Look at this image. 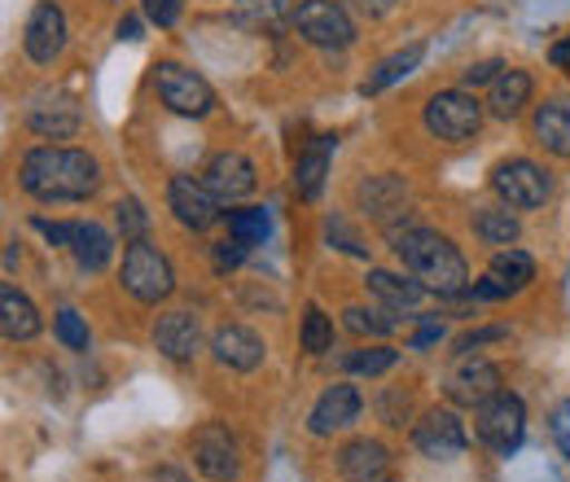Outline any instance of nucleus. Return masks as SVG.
I'll return each instance as SVG.
<instances>
[{
    "mask_svg": "<svg viewBox=\"0 0 570 482\" xmlns=\"http://www.w3.org/2000/svg\"><path fill=\"white\" fill-rule=\"evenodd\" d=\"M18 185L36 203H83L101 185V163L88 149L71 145H36L18 163Z\"/></svg>",
    "mask_w": 570,
    "mask_h": 482,
    "instance_id": "nucleus-1",
    "label": "nucleus"
},
{
    "mask_svg": "<svg viewBox=\"0 0 570 482\" xmlns=\"http://www.w3.org/2000/svg\"><path fill=\"white\" fill-rule=\"evenodd\" d=\"M386 242H391V250L400 255L404 273L417 276L430 294L456 298V294L470 289L465 255H461L443 233H434L426 224H413V219H404V224L391 219V224H386Z\"/></svg>",
    "mask_w": 570,
    "mask_h": 482,
    "instance_id": "nucleus-2",
    "label": "nucleus"
},
{
    "mask_svg": "<svg viewBox=\"0 0 570 482\" xmlns=\"http://www.w3.org/2000/svg\"><path fill=\"white\" fill-rule=\"evenodd\" d=\"M119 281H124V289L145 303V307H154V303H163V298H171L176 294V273H171V259L149 242H128V250H124V268H119Z\"/></svg>",
    "mask_w": 570,
    "mask_h": 482,
    "instance_id": "nucleus-3",
    "label": "nucleus"
},
{
    "mask_svg": "<svg viewBox=\"0 0 570 482\" xmlns=\"http://www.w3.org/2000/svg\"><path fill=\"white\" fill-rule=\"evenodd\" d=\"M483 128V101L465 88H443L426 101V132L448 145L474 140Z\"/></svg>",
    "mask_w": 570,
    "mask_h": 482,
    "instance_id": "nucleus-4",
    "label": "nucleus"
},
{
    "mask_svg": "<svg viewBox=\"0 0 570 482\" xmlns=\"http://www.w3.org/2000/svg\"><path fill=\"white\" fill-rule=\"evenodd\" d=\"M154 88H158V101L180 119H207L215 110V88L198 70L180 67V62H158Z\"/></svg>",
    "mask_w": 570,
    "mask_h": 482,
    "instance_id": "nucleus-5",
    "label": "nucleus"
},
{
    "mask_svg": "<svg viewBox=\"0 0 570 482\" xmlns=\"http://www.w3.org/2000/svg\"><path fill=\"white\" fill-rule=\"evenodd\" d=\"M492 194L509 210H540L553 198V176L531 158H509L492 171Z\"/></svg>",
    "mask_w": 570,
    "mask_h": 482,
    "instance_id": "nucleus-6",
    "label": "nucleus"
},
{
    "mask_svg": "<svg viewBox=\"0 0 570 482\" xmlns=\"http://www.w3.org/2000/svg\"><path fill=\"white\" fill-rule=\"evenodd\" d=\"M474 434H479V443L492 447L497 456L518 452V443H522V434H527V404H522L518 395H509V391L492 395L483 409H474Z\"/></svg>",
    "mask_w": 570,
    "mask_h": 482,
    "instance_id": "nucleus-7",
    "label": "nucleus"
},
{
    "mask_svg": "<svg viewBox=\"0 0 570 482\" xmlns=\"http://www.w3.org/2000/svg\"><path fill=\"white\" fill-rule=\"evenodd\" d=\"M294 31L316 49H352L356 22L338 0H303L294 9Z\"/></svg>",
    "mask_w": 570,
    "mask_h": 482,
    "instance_id": "nucleus-8",
    "label": "nucleus"
},
{
    "mask_svg": "<svg viewBox=\"0 0 570 482\" xmlns=\"http://www.w3.org/2000/svg\"><path fill=\"white\" fill-rule=\"evenodd\" d=\"M443 391L456 409H483L492 395H500V368L483 355H456V364L443 377Z\"/></svg>",
    "mask_w": 570,
    "mask_h": 482,
    "instance_id": "nucleus-9",
    "label": "nucleus"
},
{
    "mask_svg": "<svg viewBox=\"0 0 570 482\" xmlns=\"http://www.w3.org/2000/svg\"><path fill=\"white\" fill-rule=\"evenodd\" d=\"M194 465L212 482L242 479V447H237V439L228 434V425L207 421V425L194 430Z\"/></svg>",
    "mask_w": 570,
    "mask_h": 482,
    "instance_id": "nucleus-10",
    "label": "nucleus"
},
{
    "mask_svg": "<svg viewBox=\"0 0 570 482\" xmlns=\"http://www.w3.org/2000/svg\"><path fill=\"white\" fill-rule=\"evenodd\" d=\"M22 49H27V58L36 67H49V62L62 58V49H67V13H62L58 0H40L31 9L27 27H22Z\"/></svg>",
    "mask_w": 570,
    "mask_h": 482,
    "instance_id": "nucleus-11",
    "label": "nucleus"
},
{
    "mask_svg": "<svg viewBox=\"0 0 570 482\" xmlns=\"http://www.w3.org/2000/svg\"><path fill=\"white\" fill-rule=\"evenodd\" d=\"M465 443H470L465 421L452 413V409H430V413L413 425V447H417L422 456H430V461H452V456L465 452Z\"/></svg>",
    "mask_w": 570,
    "mask_h": 482,
    "instance_id": "nucleus-12",
    "label": "nucleus"
},
{
    "mask_svg": "<svg viewBox=\"0 0 570 482\" xmlns=\"http://www.w3.org/2000/svg\"><path fill=\"white\" fill-rule=\"evenodd\" d=\"M167 207L171 215L189 228V233H207L219 224V198H215L212 189L203 185V180H194V176H171V185H167Z\"/></svg>",
    "mask_w": 570,
    "mask_h": 482,
    "instance_id": "nucleus-13",
    "label": "nucleus"
},
{
    "mask_svg": "<svg viewBox=\"0 0 570 482\" xmlns=\"http://www.w3.org/2000/svg\"><path fill=\"white\" fill-rule=\"evenodd\" d=\"M203 185L212 189L219 203H242V198L255 194L259 176H255V163H250L246 154H237V149H219L212 163L203 167Z\"/></svg>",
    "mask_w": 570,
    "mask_h": 482,
    "instance_id": "nucleus-14",
    "label": "nucleus"
},
{
    "mask_svg": "<svg viewBox=\"0 0 570 482\" xmlns=\"http://www.w3.org/2000/svg\"><path fill=\"white\" fill-rule=\"evenodd\" d=\"M360 413H364V395H360L352 382H334V386H325V391H321V400L312 404V413H307V430H312L316 439H325V434H334V430L356 425Z\"/></svg>",
    "mask_w": 570,
    "mask_h": 482,
    "instance_id": "nucleus-15",
    "label": "nucleus"
},
{
    "mask_svg": "<svg viewBox=\"0 0 570 482\" xmlns=\"http://www.w3.org/2000/svg\"><path fill=\"white\" fill-rule=\"evenodd\" d=\"M212 355L215 364H224L233 373H255L264 364L268 346H264V338L255 329H246V325H219L212 338Z\"/></svg>",
    "mask_w": 570,
    "mask_h": 482,
    "instance_id": "nucleus-16",
    "label": "nucleus"
},
{
    "mask_svg": "<svg viewBox=\"0 0 570 482\" xmlns=\"http://www.w3.org/2000/svg\"><path fill=\"white\" fill-rule=\"evenodd\" d=\"M364 289H368V298H373L377 307H386V312H413L430 294L413 273H386V268H368Z\"/></svg>",
    "mask_w": 570,
    "mask_h": 482,
    "instance_id": "nucleus-17",
    "label": "nucleus"
},
{
    "mask_svg": "<svg viewBox=\"0 0 570 482\" xmlns=\"http://www.w3.org/2000/svg\"><path fill=\"white\" fill-rule=\"evenodd\" d=\"M154 346L171 360V364H189L203 346V329H198V316L194 312H167L158 316L154 325Z\"/></svg>",
    "mask_w": 570,
    "mask_h": 482,
    "instance_id": "nucleus-18",
    "label": "nucleus"
},
{
    "mask_svg": "<svg viewBox=\"0 0 570 482\" xmlns=\"http://www.w3.org/2000/svg\"><path fill=\"white\" fill-rule=\"evenodd\" d=\"M27 128L40 140H71L83 128V115L71 97H45L27 110Z\"/></svg>",
    "mask_w": 570,
    "mask_h": 482,
    "instance_id": "nucleus-19",
    "label": "nucleus"
},
{
    "mask_svg": "<svg viewBox=\"0 0 570 482\" xmlns=\"http://www.w3.org/2000/svg\"><path fill=\"white\" fill-rule=\"evenodd\" d=\"M40 329H45V321H40L36 303H31L13 281H4V285H0V334H4L9 343H31Z\"/></svg>",
    "mask_w": 570,
    "mask_h": 482,
    "instance_id": "nucleus-20",
    "label": "nucleus"
},
{
    "mask_svg": "<svg viewBox=\"0 0 570 482\" xmlns=\"http://www.w3.org/2000/svg\"><path fill=\"white\" fill-rule=\"evenodd\" d=\"M386 470H391V452L377 439H356L338 452L343 482H386Z\"/></svg>",
    "mask_w": 570,
    "mask_h": 482,
    "instance_id": "nucleus-21",
    "label": "nucleus"
},
{
    "mask_svg": "<svg viewBox=\"0 0 570 482\" xmlns=\"http://www.w3.org/2000/svg\"><path fill=\"white\" fill-rule=\"evenodd\" d=\"M356 203L364 215L391 224V215H400V207L409 203V185L400 176H368L356 185Z\"/></svg>",
    "mask_w": 570,
    "mask_h": 482,
    "instance_id": "nucleus-22",
    "label": "nucleus"
},
{
    "mask_svg": "<svg viewBox=\"0 0 570 482\" xmlns=\"http://www.w3.org/2000/svg\"><path fill=\"white\" fill-rule=\"evenodd\" d=\"M531 132H535V140H540L553 158H570V97H553V101L535 106Z\"/></svg>",
    "mask_w": 570,
    "mask_h": 482,
    "instance_id": "nucleus-23",
    "label": "nucleus"
},
{
    "mask_svg": "<svg viewBox=\"0 0 570 482\" xmlns=\"http://www.w3.org/2000/svg\"><path fill=\"white\" fill-rule=\"evenodd\" d=\"M75 255V264L83 268V273H101L106 264H110V255H115V237L101 228V224H92V219H75L71 224V246H67Z\"/></svg>",
    "mask_w": 570,
    "mask_h": 482,
    "instance_id": "nucleus-24",
    "label": "nucleus"
},
{
    "mask_svg": "<svg viewBox=\"0 0 570 482\" xmlns=\"http://www.w3.org/2000/svg\"><path fill=\"white\" fill-rule=\"evenodd\" d=\"M531 92H535V79H531L527 70L504 67L500 79L492 83V92H488V110H492L497 119H518V115L531 106Z\"/></svg>",
    "mask_w": 570,
    "mask_h": 482,
    "instance_id": "nucleus-25",
    "label": "nucleus"
},
{
    "mask_svg": "<svg viewBox=\"0 0 570 482\" xmlns=\"http://www.w3.org/2000/svg\"><path fill=\"white\" fill-rule=\"evenodd\" d=\"M330 154H334V137H316L303 154H298V167H294V189L303 203H316L321 189H325V176H330Z\"/></svg>",
    "mask_w": 570,
    "mask_h": 482,
    "instance_id": "nucleus-26",
    "label": "nucleus"
},
{
    "mask_svg": "<svg viewBox=\"0 0 570 482\" xmlns=\"http://www.w3.org/2000/svg\"><path fill=\"white\" fill-rule=\"evenodd\" d=\"M233 9L255 31H282L285 22H294V0H233Z\"/></svg>",
    "mask_w": 570,
    "mask_h": 482,
    "instance_id": "nucleus-27",
    "label": "nucleus"
},
{
    "mask_svg": "<svg viewBox=\"0 0 570 482\" xmlns=\"http://www.w3.org/2000/svg\"><path fill=\"white\" fill-rule=\"evenodd\" d=\"M488 273L497 276L509 294H518V289H527L535 281V259L527 250H518V246H504V250L492 255V268Z\"/></svg>",
    "mask_w": 570,
    "mask_h": 482,
    "instance_id": "nucleus-28",
    "label": "nucleus"
},
{
    "mask_svg": "<svg viewBox=\"0 0 570 482\" xmlns=\"http://www.w3.org/2000/svg\"><path fill=\"white\" fill-rule=\"evenodd\" d=\"M474 233H479V242L483 246H513L518 242V219H513V210L509 207H479L474 210Z\"/></svg>",
    "mask_w": 570,
    "mask_h": 482,
    "instance_id": "nucleus-29",
    "label": "nucleus"
},
{
    "mask_svg": "<svg viewBox=\"0 0 570 482\" xmlns=\"http://www.w3.org/2000/svg\"><path fill=\"white\" fill-rule=\"evenodd\" d=\"M422 53H426V45H409V49H400V53H391L386 62H377V70L360 83V92L368 97V92H382V88H391L395 79H404L409 70L422 62Z\"/></svg>",
    "mask_w": 570,
    "mask_h": 482,
    "instance_id": "nucleus-30",
    "label": "nucleus"
},
{
    "mask_svg": "<svg viewBox=\"0 0 570 482\" xmlns=\"http://www.w3.org/2000/svg\"><path fill=\"white\" fill-rule=\"evenodd\" d=\"M298 343L307 355H325V351H334V321L316 307V303H307V312H303V329H298Z\"/></svg>",
    "mask_w": 570,
    "mask_h": 482,
    "instance_id": "nucleus-31",
    "label": "nucleus"
},
{
    "mask_svg": "<svg viewBox=\"0 0 570 482\" xmlns=\"http://www.w3.org/2000/svg\"><path fill=\"white\" fill-rule=\"evenodd\" d=\"M343 325L352 329V334H368V338H386V334H395V316L386 312V307H347L343 312Z\"/></svg>",
    "mask_w": 570,
    "mask_h": 482,
    "instance_id": "nucleus-32",
    "label": "nucleus"
},
{
    "mask_svg": "<svg viewBox=\"0 0 570 482\" xmlns=\"http://www.w3.org/2000/svg\"><path fill=\"white\" fill-rule=\"evenodd\" d=\"M228 237H237L246 246H264V237H268V215H264V207L228 210Z\"/></svg>",
    "mask_w": 570,
    "mask_h": 482,
    "instance_id": "nucleus-33",
    "label": "nucleus"
},
{
    "mask_svg": "<svg viewBox=\"0 0 570 482\" xmlns=\"http://www.w3.org/2000/svg\"><path fill=\"white\" fill-rule=\"evenodd\" d=\"M395 360H400V351H395V346H360V351L347 355V368L360 373V377H377V373L395 368Z\"/></svg>",
    "mask_w": 570,
    "mask_h": 482,
    "instance_id": "nucleus-34",
    "label": "nucleus"
},
{
    "mask_svg": "<svg viewBox=\"0 0 570 482\" xmlns=\"http://www.w3.org/2000/svg\"><path fill=\"white\" fill-rule=\"evenodd\" d=\"M115 224H119V233H124V242H141L145 233H149V215L137 198H124L119 207H115Z\"/></svg>",
    "mask_w": 570,
    "mask_h": 482,
    "instance_id": "nucleus-35",
    "label": "nucleus"
},
{
    "mask_svg": "<svg viewBox=\"0 0 570 482\" xmlns=\"http://www.w3.org/2000/svg\"><path fill=\"white\" fill-rule=\"evenodd\" d=\"M53 329H58V343L67 346V351H88V325H83V316H79L75 307H62V312H58Z\"/></svg>",
    "mask_w": 570,
    "mask_h": 482,
    "instance_id": "nucleus-36",
    "label": "nucleus"
},
{
    "mask_svg": "<svg viewBox=\"0 0 570 482\" xmlns=\"http://www.w3.org/2000/svg\"><path fill=\"white\" fill-rule=\"evenodd\" d=\"M250 255V246L246 242H237V237H224V242H215V273H233L242 259Z\"/></svg>",
    "mask_w": 570,
    "mask_h": 482,
    "instance_id": "nucleus-37",
    "label": "nucleus"
},
{
    "mask_svg": "<svg viewBox=\"0 0 570 482\" xmlns=\"http://www.w3.org/2000/svg\"><path fill=\"white\" fill-rule=\"evenodd\" d=\"M145 18L158 27H176L180 18V0H145Z\"/></svg>",
    "mask_w": 570,
    "mask_h": 482,
    "instance_id": "nucleus-38",
    "label": "nucleus"
},
{
    "mask_svg": "<svg viewBox=\"0 0 570 482\" xmlns=\"http://www.w3.org/2000/svg\"><path fill=\"white\" fill-rule=\"evenodd\" d=\"M500 70H504V62H474V67H465L461 83H465V88H479V83H497Z\"/></svg>",
    "mask_w": 570,
    "mask_h": 482,
    "instance_id": "nucleus-39",
    "label": "nucleus"
},
{
    "mask_svg": "<svg viewBox=\"0 0 570 482\" xmlns=\"http://www.w3.org/2000/svg\"><path fill=\"white\" fill-rule=\"evenodd\" d=\"M404 416H409V395H404V391H391V395L382 400V421H386V425H404Z\"/></svg>",
    "mask_w": 570,
    "mask_h": 482,
    "instance_id": "nucleus-40",
    "label": "nucleus"
},
{
    "mask_svg": "<svg viewBox=\"0 0 570 482\" xmlns=\"http://www.w3.org/2000/svg\"><path fill=\"white\" fill-rule=\"evenodd\" d=\"M504 334H509V329H474V334H461V338H456V355H470V351H474V346H483V343H500V338H504Z\"/></svg>",
    "mask_w": 570,
    "mask_h": 482,
    "instance_id": "nucleus-41",
    "label": "nucleus"
},
{
    "mask_svg": "<svg viewBox=\"0 0 570 482\" xmlns=\"http://www.w3.org/2000/svg\"><path fill=\"white\" fill-rule=\"evenodd\" d=\"M31 224H36V233H45L53 246H71V224H53V219H45V215H36Z\"/></svg>",
    "mask_w": 570,
    "mask_h": 482,
    "instance_id": "nucleus-42",
    "label": "nucleus"
},
{
    "mask_svg": "<svg viewBox=\"0 0 570 482\" xmlns=\"http://www.w3.org/2000/svg\"><path fill=\"white\" fill-rule=\"evenodd\" d=\"M347 13H356V18H382L386 9H391V0H338Z\"/></svg>",
    "mask_w": 570,
    "mask_h": 482,
    "instance_id": "nucleus-43",
    "label": "nucleus"
},
{
    "mask_svg": "<svg viewBox=\"0 0 570 482\" xmlns=\"http://www.w3.org/2000/svg\"><path fill=\"white\" fill-rule=\"evenodd\" d=\"M553 439H558V447L570 456V400L553 409Z\"/></svg>",
    "mask_w": 570,
    "mask_h": 482,
    "instance_id": "nucleus-44",
    "label": "nucleus"
},
{
    "mask_svg": "<svg viewBox=\"0 0 570 482\" xmlns=\"http://www.w3.org/2000/svg\"><path fill=\"white\" fill-rule=\"evenodd\" d=\"M549 62H553L558 70H570V31L553 45V49H549Z\"/></svg>",
    "mask_w": 570,
    "mask_h": 482,
    "instance_id": "nucleus-45",
    "label": "nucleus"
},
{
    "mask_svg": "<svg viewBox=\"0 0 570 482\" xmlns=\"http://www.w3.org/2000/svg\"><path fill=\"white\" fill-rule=\"evenodd\" d=\"M439 338H443V325H434V321H430V325H422V329H417L413 346H434Z\"/></svg>",
    "mask_w": 570,
    "mask_h": 482,
    "instance_id": "nucleus-46",
    "label": "nucleus"
},
{
    "mask_svg": "<svg viewBox=\"0 0 570 482\" xmlns=\"http://www.w3.org/2000/svg\"><path fill=\"white\" fill-rule=\"evenodd\" d=\"M119 36H124V40H137V36H141V22H137V18H124V22H119Z\"/></svg>",
    "mask_w": 570,
    "mask_h": 482,
    "instance_id": "nucleus-47",
    "label": "nucleus"
},
{
    "mask_svg": "<svg viewBox=\"0 0 570 482\" xmlns=\"http://www.w3.org/2000/svg\"><path fill=\"white\" fill-rule=\"evenodd\" d=\"M18 264V242H9V250H4V268H13Z\"/></svg>",
    "mask_w": 570,
    "mask_h": 482,
    "instance_id": "nucleus-48",
    "label": "nucleus"
},
{
    "mask_svg": "<svg viewBox=\"0 0 570 482\" xmlns=\"http://www.w3.org/2000/svg\"><path fill=\"white\" fill-rule=\"evenodd\" d=\"M386 482H395V479H386Z\"/></svg>",
    "mask_w": 570,
    "mask_h": 482,
    "instance_id": "nucleus-49",
    "label": "nucleus"
},
{
    "mask_svg": "<svg viewBox=\"0 0 570 482\" xmlns=\"http://www.w3.org/2000/svg\"><path fill=\"white\" fill-rule=\"evenodd\" d=\"M391 4H395V0H391Z\"/></svg>",
    "mask_w": 570,
    "mask_h": 482,
    "instance_id": "nucleus-50",
    "label": "nucleus"
}]
</instances>
